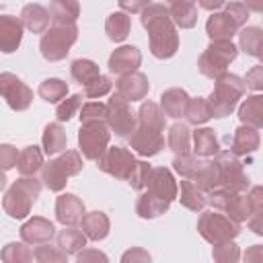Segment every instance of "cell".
<instances>
[{
  "label": "cell",
  "instance_id": "obj_30",
  "mask_svg": "<svg viewBox=\"0 0 263 263\" xmlns=\"http://www.w3.org/2000/svg\"><path fill=\"white\" fill-rule=\"evenodd\" d=\"M41 144H43V152L47 156H51V154H58V152L66 150L68 136H66V132H64V127L60 123H47L45 129H43Z\"/></svg>",
  "mask_w": 263,
  "mask_h": 263
},
{
  "label": "cell",
  "instance_id": "obj_18",
  "mask_svg": "<svg viewBox=\"0 0 263 263\" xmlns=\"http://www.w3.org/2000/svg\"><path fill=\"white\" fill-rule=\"evenodd\" d=\"M140 64H142V53H140V49L138 47H134V45H121V47H117L111 55H109V70L113 72V74H125V72H134V70H138L140 68Z\"/></svg>",
  "mask_w": 263,
  "mask_h": 263
},
{
  "label": "cell",
  "instance_id": "obj_54",
  "mask_svg": "<svg viewBox=\"0 0 263 263\" xmlns=\"http://www.w3.org/2000/svg\"><path fill=\"white\" fill-rule=\"evenodd\" d=\"M18 152L12 144H0V171H10L16 166Z\"/></svg>",
  "mask_w": 263,
  "mask_h": 263
},
{
  "label": "cell",
  "instance_id": "obj_34",
  "mask_svg": "<svg viewBox=\"0 0 263 263\" xmlns=\"http://www.w3.org/2000/svg\"><path fill=\"white\" fill-rule=\"evenodd\" d=\"M168 148L175 152V156L191 152V132L185 123H173L168 127Z\"/></svg>",
  "mask_w": 263,
  "mask_h": 263
},
{
  "label": "cell",
  "instance_id": "obj_52",
  "mask_svg": "<svg viewBox=\"0 0 263 263\" xmlns=\"http://www.w3.org/2000/svg\"><path fill=\"white\" fill-rule=\"evenodd\" d=\"M80 101H82L80 95H70L68 99H62V101L58 103V109H55L58 121H68V119H72V117L76 115V111L80 109Z\"/></svg>",
  "mask_w": 263,
  "mask_h": 263
},
{
  "label": "cell",
  "instance_id": "obj_60",
  "mask_svg": "<svg viewBox=\"0 0 263 263\" xmlns=\"http://www.w3.org/2000/svg\"><path fill=\"white\" fill-rule=\"evenodd\" d=\"M242 4L247 6V10H253V12H261L263 10V0H245Z\"/></svg>",
  "mask_w": 263,
  "mask_h": 263
},
{
  "label": "cell",
  "instance_id": "obj_8",
  "mask_svg": "<svg viewBox=\"0 0 263 263\" xmlns=\"http://www.w3.org/2000/svg\"><path fill=\"white\" fill-rule=\"evenodd\" d=\"M205 199L214 210L224 212L226 216H230L236 222H245L251 214V205H249L247 195L232 191V189H226V187H216V189L208 191Z\"/></svg>",
  "mask_w": 263,
  "mask_h": 263
},
{
  "label": "cell",
  "instance_id": "obj_6",
  "mask_svg": "<svg viewBox=\"0 0 263 263\" xmlns=\"http://www.w3.org/2000/svg\"><path fill=\"white\" fill-rule=\"evenodd\" d=\"M238 55V47L232 43V39H222V41H212L205 51L197 60V68L205 78H218L224 74Z\"/></svg>",
  "mask_w": 263,
  "mask_h": 263
},
{
  "label": "cell",
  "instance_id": "obj_20",
  "mask_svg": "<svg viewBox=\"0 0 263 263\" xmlns=\"http://www.w3.org/2000/svg\"><path fill=\"white\" fill-rule=\"evenodd\" d=\"M173 23L181 29H191L197 23V0H166Z\"/></svg>",
  "mask_w": 263,
  "mask_h": 263
},
{
  "label": "cell",
  "instance_id": "obj_36",
  "mask_svg": "<svg viewBox=\"0 0 263 263\" xmlns=\"http://www.w3.org/2000/svg\"><path fill=\"white\" fill-rule=\"evenodd\" d=\"M43 166V152L39 146H27L18 152L16 168L21 175H35Z\"/></svg>",
  "mask_w": 263,
  "mask_h": 263
},
{
  "label": "cell",
  "instance_id": "obj_38",
  "mask_svg": "<svg viewBox=\"0 0 263 263\" xmlns=\"http://www.w3.org/2000/svg\"><path fill=\"white\" fill-rule=\"evenodd\" d=\"M41 181L49 191H62L68 183V175L58 164V160H49V162H43L41 166Z\"/></svg>",
  "mask_w": 263,
  "mask_h": 263
},
{
  "label": "cell",
  "instance_id": "obj_42",
  "mask_svg": "<svg viewBox=\"0 0 263 263\" xmlns=\"http://www.w3.org/2000/svg\"><path fill=\"white\" fill-rule=\"evenodd\" d=\"M199 189H203L205 193L220 187V175H218V166L214 164V160H203V166L199 168V173L191 179Z\"/></svg>",
  "mask_w": 263,
  "mask_h": 263
},
{
  "label": "cell",
  "instance_id": "obj_14",
  "mask_svg": "<svg viewBox=\"0 0 263 263\" xmlns=\"http://www.w3.org/2000/svg\"><path fill=\"white\" fill-rule=\"evenodd\" d=\"M117 95H121L125 101L134 103V101H142L148 90H150V82L146 78V74L134 70V72H125L119 76V80L115 82Z\"/></svg>",
  "mask_w": 263,
  "mask_h": 263
},
{
  "label": "cell",
  "instance_id": "obj_48",
  "mask_svg": "<svg viewBox=\"0 0 263 263\" xmlns=\"http://www.w3.org/2000/svg\"><path fill=\"white\" fill-rule=\"evenodd\" d=\"M33 259H37L39 263H66L68 255L60 247H49L47 242H43L33 251Z\"/></svg>",
  "mask_w": 263,
  "mask_h": 263
},
{
  "label": "cell",
  "instance_id": "obj_55",
  "mask_svg": "<svg viewBox=\"0 0 263 263\" xmlns=\"http://www.w3.org/2000/svg\"><path fill=\"white\" fill-rule=\"evenodd\" d=\"M245 86L253 88V90H261L263 88V66H255L253 70L247 72V76L242 78Z\"/></svg>",
  "mask_w": 263,
  "mask_h": 263
},
{
  "label": "cell",
  "instance_id": "obj_4",
  "mask_svg": "<svg viewBox=\"0 0 263 263\" xmlns=\"http://www.w3.org/2000/svg\"><path fill=\"white\" fill-rule=\"evenodd\" d=\"M76 39H78L76 23H53L41 35V41H39L41 55L47 62H60L70 53Z\"/></svg>",
  "mask_w": 263,
  "mask_h": 263
},
{
  "label": "cell",
  "instance_id": "obj_27",
  "mask_svg": "<svg viewBox=\"0 0 263 263\" xmlns=\"http://www.w3.org/2000/svg\"><path fill=\"white\" fill-rule=\"evenodd\" d=\"M80 224H82V232H84V236L90 238V240H95V242L107 238L109 228H111V222H109L107 214H103V212H90V214H84L82 220H80Z\"/></svg>",
  "mask_w": 263,
  "mask_h": 263
},
{
  "label": "cell",
  "instance_id": "obj_57",
  "mask_svg": "<svg viewBox=\"0 0 263 263\" xmlns=\"http://www.w3.org/2000/svg\"><path fill=\"white\" fill-rule=\"evenodd\" d=\"M119 8L127 14H136V12H142L148 4H152L150 0H117Z\"/></svg>",
  "mask_w": 263,
  "mask_h": 263
},
{
  "label": "cell",
  "instance_id": "obj_1",
  "mask_svg": "<svg viewBox=\"0 0 263 263\" xmlns=\"http://www.w3.org/2000/svg\"><path fill=\"white\" fill-rule=\"evenodd\" d=\"M140 21L148 31L150 53L158 60H168L179 49V33L164 4H148L140 12Z\"/></svg>",
  "mask_w": 263,
  "mask_h": 263
},
{
  "label": "cell",
  "instance_id": "obj_9",
  "mask_svg": "<svg viewBox=\"0 0 263 263\" xmlns=\"http://www.w3.org/2000/svg\"><path fill=\"white\" fill-rule=\"evenodd\" d=\"M111 140V129L107 123H84L78 132V148L86 160H99L107 150Z\"/></svg>",
  "mask_w": 263,
  "mask_h": 263
},
{
  "label": "cell",
  "instance_id": "obj_58",
  "mask_svg": "<svg viewBox=\"0 0 263 263\" xmlns=\"http://www.w3.org/2000/svg\"><path fill=\"white\" fill-rule=\"evenodd\" d=\"M76 259L78 263H88V261H109V257L101 251H95V249H80L76 253Z\"/></svg>",
  "mask_w": 263,
  "mask_h": 263
},
{
  "label": "cell",
  "instance_id": "obj_11",
  "mask_svg": "<svg viewBox=\"0 0 263 263\" xmlns=\"http://www.w3.org/2000/svg\"><path fill=\"white\" fill-rule=\"evenodd\" d=\"M0 97L8 103L12 111H25L29 109L33 101V90L12 72L0 74Z\"/></svg>",
  "mask_w": 263,
  "mask_h": 263
},
{
  "label": "cell",
  "instance_id": "obj_35",
  "mask_svg": "<svg viewBox=\"0 0 263 263\" xmlns=\"http://www.w3.org/2000/svg\"><path fill=\"white\" fill-rule=\"evenodd\" d=\"M49 16L53 23H76L80 16V4L78 0H51Z\"/></svg>",
  "mask_w": 263,
  "mask_h": 263
},
{
  "label": "cell",
  "instance_id": "obj_51",
  "mask_svg": "<svg viewBox=\"0 0 263 263\" xmlns=\"http://www.w3.org/2000/svg\"><path fill=\"white\" fill-rule=\"evenodd\" d=\"M111 86H113L111 78L99 74L95 80H90V82L84 86V95H86L88 99H101V97H105V95L111 92Z\"/></svg>",
  "mask_w": 263,
  "mask_h": 263
},
{
  "label": "cell",
  "instance_id": "obj_19",
  "mask_svg": "<svg viewBox=\"0 0 263 263\" xmlns=\"http://www.w3.org/2000/svg\"><path fill=\"white\" fill-rule=\"evenodd\" d=\"M23 23L21 18L12 14H2L0 16V51L2 53H12L18 49L21 39H23Z\"/></svg>",
  "mask_w": 263,
  "mask_h": 263
},
{
  "label": "cell",
  "instance_id": "obj_56",
  "mask_svg": "<svg viewBox=\"0 0 263 263\" xmlns=\"http://www.w3.org/2000/svg\"><path fill=\"white\" fill-rule=\"evenodd\" d=\"M150 255H148V251H144V249H129V251H125L123 255H121V261L123 263H150Z\"/></svg>",
  "mask_w": 263,
  "mask_h": 263
},
{
  "label": "cell",
  "instance_id": "obj_21",
  "mask_svg": "<svg viewBox=\"0 0 263 263\" xmlns=\"http://www.w3.org/2000/svg\"><path fill=\"white\" fill-rule=\"evenodd\" d=\"M189 99L191 97L183 88H166L160 95V109L164 111V115H168L173 119H181V117H185Z\"/></svg>",
  "mask_w": 263,
  "mask_h": 263
},
{
  "label": "cell",
  "instance_id": "obj_53",
  "mask_svg": "<svg viewBox=\"0 0 263 263\" xmlns=\"http://www.w3.org/2000/svg\"><path fill=\"white\" fill-rule=\"evenodd\" d=\"M224 12L234 21V25L240 29L245 23H247V18H249V10H247V6L242 4V2H226L224 4Z\"/></svg>",
  "mask_w": 263,
  "mask_h": 263
},
{
  "label": "cell",
  "instance_id": "obj_17",
  "mask_svg": "<svg viewBox=\"0 0 263 263\" xmlns=\"http://www.w3.org/2000/svg\"><path fill=\"white\" fill-rule=\"evenodd\" d=\"M53 234H55L53 222H49L47 218H41V216H33L31 220H27L21 226V238L27 245H43V242H49L53 238Z\"/></svg>",
  "mask_w": 263,
  "mask_h": 263
},
{
  "label": "cell",
  "instance_id": "obj_43",
  "mask_svg": "<svg viewBox=\"0 0 263 263\" xmlns=\"http://www.w3.org/2000/svg\"><path fill=\"white\" fill-rule=\"evenodd\" d=\"M70 72H72V78H74L78 84H84V86L101 74V72H99V66H97L92 60H82V58L72 62Z\"/></svg>",
  "mask_w": 263,
  "mask_h": 263
},
{
  "label": "cell",
  "instance_id": "obj_24",
  "mask_svg": "<svg viewBox=\"0 0 263 263\" xmlns=\"http://www.w3.org/2000/svg\"><path fill=\"white\" fill-rule=\"evenodd\" d=\"M49 21H51L49 10L43 8L41 4H27L21 10V23L31 33H45V29L49 27Z\"/></svg>",
  "mask_w": 263,
  "mask_h": 263
},
{
  "label": "cell",
  "instance_id": "obj_16",
  "mask_svg": "<svg viewBox=\"0 0 263 263\" xmlns=\"http://www.w3.org/2000/svg\"><path fill=\"white\" fill-rule=\"evenodd\" d=\"M146 187L148 191H152L154 195L166 199V201H173L177 199V191H179V185L173 177V173L164 166H158V168H150V175H148V181H146Z\"/></svg>",
  "mask_w": 263,
  "mask_h": 263
},
{
  "label": "cell",
  "instance_id": "obj_44",
  "mask_svg": "<svg viewBox=\"0 0 263 263\" xmlns=\"http://www.w3.org/2000/svg\"><path fill=\"white\" fill-rule=\"evenodd\" d=\"M0 259L4 263H29L33 261V251L27 247V242H8L2 253H0Z\"/></svg>",
  "mask_w": 263,
  "mask_h": 263
},
{
  "label": "cell",
  "instance_id": "obj_25",
  "mask_svg": "<svg viewBox=\"0 0 263 263\" xmlns=\"http://www.w3.org/2000/svg\"><path fill=\"white\" fill-rule=\"evenodd\" d=\"M177 199L181 201L183 208H187L191 212H201L208 205L205 191L199 189L191 179H185V177L181 181V191H177Z\"/></svg>",
  "mask_w": 263,
  "mask_h": 263
},
{
  "label": "cell",
  "instance_id": "obj_31",
  "mask_svg": "<svg viewBox=\"0 0 263 263\" xmlns=\"http://www.w3.org/2000/svg\"><path fill=\"white\" fill-rule=\"evenodd\" d=\"M247 199H249V205H251V214L247 218V224L255 234L261 236L263 234V187L255 185L251 189V193L247 195Z\"/></svg>",
  "mask_w": 263,
  "mask_h": 263
},
{
  "label": "cell",
  "instance_id": "obj_39",
  "mask_svg": "<svg viewBox=\"0 0 263 263\" xmlns=\"http://www.w3.org/2000/svg\"><path fill=\"white\" fill-rule=\"evenodd\" d=\"M58 247L66 255H76L82 247H86V236L82 230H76L74 226H64V230L58 234Z\"/></svg>",
  "mask_w": 263,
  "mask_h": 263
},
{
  "label": "cell",
  "instance_id": "obj_13",
  "mask_svg": "<svg viewBox=\"0 0 263 263\" xmlns=\"http://www.w3.org/2000/svg\"><path fill=\"white\" fill-rule=\"evenodd\" d=\"M129 148L140 156H154L164 148V138L156 129L138 125L129 134Z\"/></svg>",
  "mask_w": 263,
  "mask_h": 263
},
{
  "label": "cell",
  "instance_id": "obj_23",
  "mask_svg": "<svg viewBox=\"0 0 263 263\" xmlns=\"http://www.w3.org/2000/svg\"><path fill=\"white\" fill-rule=\"evenodd\" d=\"M259 129L251 127V125H238L234 129V138H232V148L230 152H234L236 156H245V154H253L259 148Z\"/></svg>",
  "mask_w": 263,
  "mask_h": 263
},
{
  "label": "cell",
  "instance_id": "obj_3",
  "mask_svg": "<svg viewBox=\"0 0 263 263\" xmlns=\"http://www.w3.org/2000/svg\"><path fill=\"white\" fill-rule=\"evenodd\" d=\"M39 193H41V181H37L33 175H23L4 193L2 208L10 218L23 220L31 214V205L37 201Z\"/></svg>",
  "mask_w": 263,
  "mask_h": 263
},
{
  "label": "cell",
  "instance_id": "obj_22",
  "mask_svg": "<svg viewBox=\"0 0 263 263\" xmlns=\"http://www.w3.org/2000/svg\"><path fill=\"white\" fill-rule=\"evenodd\" d=\"M205 33L212 41H222V39H232L238 33V27L226 12H214L205 23Z\"/></svg>",
  "mask_w": 263,
  "mask_h": 263
},
{
  "label": "cell",
  "instance_id": "obj_7",
  "mask_svg": "<svg viewBox=\"0 0 263 263\" xmlns=\"http://www.w3.org/2000/svg\"><path fill=\"white\" fill-rule=\"evenodd\" d=\"M214 164L218 166V175H220V187L245 193L249 189V177L245 175L242 162L238 160V156L230 150H218L214 154Z\"/></svg>",
  "mask_w": 263,
  "mask_h": 263
},
{
  "label": "cell",
  "instance_id": "obj_62",
  "mask_svg": "<svg viewBox=\"0 0 263 263\" xmlns=\"http://www.w3.org/2000/svg\"><path fill=\"white\" fill-rule=\"evenodd\" d=\"M6 181H8V179H6V175H4V171H0V191H2L4 187H6Z\"/></svg>",
  "mask_w": 263,
  "mask_h": 263
},
{
  "label": "cell",
  "instance_id": "obj_37",
  "mask_svg": "<svg viewBox=\"0 0 263 263\" xmlns=\"http://www.w3.org/2000/svg\"><path fill=\"white\" fill-rule=\"evenodd\" d=\"M261 43H263V31L259 27H245L238 33V49H242L247 55L261 58Z\"/></svg>",
  "mask_w": 263,
  "mask_h": 263
},
{
  "label": "cell",
  "instance_id": "obj_12",
  "mask_svg": "<svg viewBox=\"0 0 263 263\" xmlns=\"http://www.w3.org/2000/svg\"><path fill=\"white\" fill-rule=\"evenodd\" d=\"M134 160H136V158H134L132 150L121 148V146H113V148L107 146V150L99 156V160H97L99 164H97V166H99L103 173H107V175H111V177H115V179H127Z\"/></svg>",
  "mask_w": 263,
  "mask_h": 263
},
{
  "label": "cell",
  "instance_id": "obj_5",
  "mask_svg": "<svg viewBox=\"0 0 263 263\" xmlns=\"http://www.w3.org/2000/svg\"><path fill=\"white\" fill-rule=\"evenodd\" d=\"M197 232L210 245H218L224 240H234L240 234V222L232 220L226 214H220L218 210H201V216L197 220Z\"/></svg>",
  "mask_w": 263,
  "mask_h": 263
},
{
  "label": "cell",
  "instance_id": "obj_46",
  "mask_svg": "<svg viewBox=\"0 0 263 263\" xmlns=\"http://www.w3.org/2000/svg\"><path fill=\"white\" fill-rule=\"evenodd\" d=\"M201 166H203V160H201L199 156H191V154L175 156V160H173V168H175L181 177H185V179H193V177L199 173Z\"/></svg>",
  "mask_w": 263,
  "mask_h": 263
},
{
  "label": "cell",
  "instance_id": "obj_41",
  "mask_svg": "<svg viewBox=\"0 0 263 263\" xmlns=\"http://www.w3.org/2000/svg\"><path fill=\"white\" fill-rule=\"evenodd\" d=\"M185 117H187V121H189L191 125H201V123L210 121V119H212V111H210L208 99H203V97L189 99Z\"/></svg>",
  "mask_w": 263,
  "mask_h": 263
},
{
  "label": "cell",
  "instance_id": "obj_26",
  "mask_svg": "<svg viewBox=\"0 0 263 263\" xmlns=\"http://www.w3.org/2000/svg\"><path fill=\"white\" fill-rule=\"evenodd\" d=\"M168 208H171V201H166V199L154 195L152 191L142 193V195L138 197V201H136V214H138L140 218H144V220L158 218V216H162L164 212H168Z\"/></svg>",
  "mask_w": 263,
  "mask_h": 263
},
{
  "label": "cell",
  "instance_id": "obj_32",
  "mask_svg": "<svg viewBox=\"0 0 263 263\" xmlns=\"http://www.w3.org/2000/svg\"><path fill=\"white\" fill-rule=\"evenodd\" d=\"M138 121H140V125L150 127V129H156V132H164V127H166L164 111L160 109V105H156L152 101L142 103V107L138 111Z\"/></svg>",
  "mask_w": 263,
  "mask_h": 263
},
{
  "label": "cell",
  "instance_id": "obj_15",
  "mask_svg": "<svg viewBox=\"0 0 263 263\" xmlns=\"http://www.w3.org/2000/svg\"><path fill=\"white\" fill-rule=\"evenodd\" d=\"M84 203L78 195L74 193H62L55 199V220L64 226H76L80 224L84 216Z\"/></svg>",
  "mask_w": 263,
  "mask_h": 263
},
{
  "label": "cell",
  "instance_id": "obj_49",
  "mask_svg": "<svg viewBox=\"0 0 263 263\" xmlns=\"http://www.w3.org/2000/svg\"><path fill=\"white\" fill-rule=\"evenodd\" d=\"M212 257L218 263H236L240 259V251H238V247L232 240H224V242L214 245Z\"/></svg>",
  "mask_w": 263,
  "mask_h": 263
},
{
  "label": "cell",
  "instance_id": "obj_45",
  "mask_svg": "<svg viewBox=\"0 0 263 263\" xmlns=\"http://www.w3.org/2000/svg\"><path fill=\"white\" fill-rule=\"evenodd\" d=\"M80 125L84 123H107V105L101 101L84 103L80 109Z\"/></svg>",
  "mask_w": 263,
  "mask_h": 263
},
{
  "label": "cell",
  "instance_id": "obj_2",
  "mask_svg": "<svg viewBox=\"0 0 263 263\" xmlns=\"http://www.w3.org/2000/svg\"><path fill=\"white\" fill-rule=\"evenodd\" d=\"M245 82L238 74H232V72H224L220 74L218 78H214V90L208 99V105H210V111H212V117L216 119H222L226 115H230L238 101L242 99L245 95Z\"/></svg>",
  "mask_w": 263,
  "mask_h": 263
},
{
  "label": "cell",
  "instance_id": "obj_61",
  "mask_svg": "<svg viewBox=\"0 0 263 263\" xmlns=\"http://www.w3.org/2000/svg\"><path fill=\"white\" fill-rule=\"evenodd\" d=\"M245 259H257V261H259V259H261V247H259V245H255V247H253V251L245 255Z\"/></svg>",
  "mask_w": 263,
  "mask_h": 263
},
{
  "label": "cell",
  "instance_id": "obj_59",
  "mask_svg": "<svg viewBox=\"0 0 263 263\" xmlns=\"http://www.w3.org/2000/svg\"><path fill=\"white\" fill-rule=\"evenodd\" d=\"M197 2L203 10H210V12H214V10H218L220 6L226 4V0H197Z\"/></svg>",
  "mask_w": 263,
  "mask_h": 263
},
{
  "label": "cell",
  "instance_id": "obj_29",
  "mask_svg": "<svg viewBox=\"0 0 263 263\" xmlns=\"http://www.w3.org/2000/svg\"><path fill=\"white\" fill-rule=\"evenodd\" d=\"M191 150L199 158L214 156L220 150V144H218V138H216L214 129L212 127H197L193 132V148Z\"/></svg>",
  "mask_w": 263,
  "mask_h": 263
},
{
  "label": "cell",
  "instance_id": "obj_40",
  "mask_svg": "<svg viewBox=\"0 0 263 263\" xmlns=\"http://www.w3.org/2000/svg\"><path fill=\"white\" fill-rule=\"evenodd\" d=\"M37 92L47 103H60L68 95V84L64 80H60V78H47V80H43L39 84Z\"/></svg>",
  "mask_w": 263,
  "mask_h": 263
},
{
  "label": "cell",
  "instance_id": "obj_28",
  "mask_svg": "<svg viewBox=\"0 0 263 263\" xmlns=\"http://www.w3.org/2000/svg\"><path fill=\"white\" fill-rule=\"evenodd\" d=\"M238 119L245 125H251L255 129L263 127V97L261 95H251L242 101L238 109Z\"/></svg>",
  "mask_w": 263,
  "mask_h": 263
},
{
  "label": "cell",
  "instance_id": "obj_50",
  "mask_svg": "<svg viewBox=\"0 0 263 263\" xmlns=\"http://www.w3.org/2000/svg\"><path fill=\"white\" fill-rule=\"evenodd\" d=\"M58 160V164L64 168V173L68 175V177H74V175H78L80 171H82V156H80V152L78 150H66L60 158H55Z\"/></svg>",
  "mask_w": 263,
  "mask_h": 263
},
{
  "label": "cell",
  "instance_id": "obj_33",
  "mask_svg": "<svg viewBox=\"0 0 263 263\" xmlns=\"http://www.w3.org/2000/svg\"><path fill=\"white\" fill-rule=\"evenodd\" d=\"M129 27H132V21L127 16V12L119 10V12H111L105 21V33L111 41L119 43L123 41L127 35H129Z\"/></svg>",
  "mask_w": 263,
  "mask_h": 263
},
{
  "label": "cell",
  "instance_id": "obj_47",
  "mask_svg": "<svg viewBox=\"0 0 263 263\" xmlns=\"http://www.w3.org/2000/svg\"><path fill=\"white\" fill-rule=\"evenodd\" d=\"M150 168H152V166H150L146 160H134V164H132V168H129V175H127V179H125V181L129 183V187L136 189V191H142V189L146 187Z\"/></svg>",
  "mask_w": 263,
  "mask_h": 263
},
{
  "label": "cell",
  "instance_id": "obj_10",
  "mask_svg": "<svg viewBox=\"0 0 263 263\" xmlns=\"http://www.w3.org/2000/svg\"><path fill=\"white\" fill-rule=\"evenodd\" d=\"M107 125L117 138H129L136 129V115L129 109V101L117 92L107 101Z\"/></svg>",
  "mask_w": 263,
  "mask_h": 263
}]
</instances>
